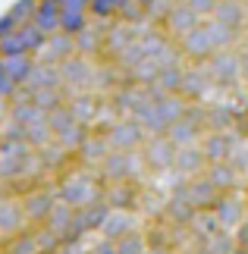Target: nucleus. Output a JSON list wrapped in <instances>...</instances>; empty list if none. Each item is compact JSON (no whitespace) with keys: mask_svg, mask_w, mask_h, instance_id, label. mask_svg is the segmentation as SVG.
Instances as JSON below:
<instances>
[{"mask_svg":"<svg viewBox=\"0 0 248 254\" xmlns=\"http://www.w3.org/2000/svg\"><path fill=\"white\" fill-rule=\"evenodd\" d=\"M185 107H188V101L182 94H164V97H157V101L148 104L135 120L145 126L148 135H166L170 126H176L185 116Z\"/></svg>","mask_w":248,"mask_h":254,"instance_id":"obj_1","label":"nucleus"},{"mask_svg":"<svg viewBox=\"0 0 248 254\" xmlns=\"http://www.w3.org/2000/svg\"><path fill=\"white\" fill-rule=\"evenodd\" d=\"M57 198L63 204H69L73 210L85 207V204H94L104 198V189H101V176H91V173H73L66 176L57 189Z\"/></svg>","mask_w":248,"mask_h":254,"instance_id":"obj_2","label":"nucleus"},{"mask_svg":"<svg viewBox=\"0 0 248 254\" xmlns=\"http://www.w3.org/2000/svg\"><path fill=\"white\" fill-rule=\"evenodd\" d=\"M142 170H145L142 151H110L97 167V176H101V182L110 185V182L135 179V176H142Z\"/></svg>","mask_w":248,"mask_h":254,"instance_id":"obj_3","label":"nucleus"},{"mask_svg":"<svg viewBox=\"0 0 248 254\" xmlns=\"http://www.w3.org/2000/svg\"><path fill=\"white\" fill-rule=\"evenodd\" d=\"M104 135H107V141H110L113 151H135V148H142L148 141L145 126L138 123L135 116H120V120H113L107 126Z\"/></svg>","mask_w":248,"mask_h":254,"instance_id":"obj_4","label":"nucleus"},{"mask_svg":"<svg viewBox=\"0 0 248 254\" xmlns=\"http://www.w3.org/2000/svg\"><path fill=\"white\" fill-rule=\"evenodd\" d=\"M204 66H207V72H211L217 88H233L236 82H242V54L236 51V47L217 51Z\"/></svg>","mask_w":248,"mask_h":254,"instance_id":"obj_5","label":"nucleus"},{"mask_svg":"<svg viewBox=\"0 0 248 254\" xmlns=\"http://www.w3.org/2000/svg\"><path fill=\"white\" fill-rule=\"evenodd\" d=\"M63 72V91L66 97H73L79 91H91V79H94V60H85V57H69L60 63Z\"/></svg>","mask_w":248,"mask_h":254,"instance_id":"obj_6","label":"nucleus"},{"mask_svg":"<svg viewBox=\"0 0 248 254\" xmlns=\"http://www.w3.org/2000/svg\"><path fill=\"white\" fill-rule=\"evenodd\" d=\"M142 157L148 170L170 173L176 167V144L166 135H148V141L142 144Z\"/></svg>","mask_w":248,"mask_h":254,"instance_id":"obj_7","label":"nucleus"},{"mask_svg":"<svg viewBox=\"0 0 248 254\" xmlns=\"http://www.w3.org/2000/svg\"><path fill=\"white\" fill-rule=\"evenodd\" d=\"M110 210H113V207H110L104 198L94 201V204H85V207H79L76 217H73V232H69V236L85 239L88 232H101L104 223H107V217H110Z\"/></svg>","mask_w":248,"mask_h":254,"instance_id":"obj_8","label":"nucleus"},{"mask_svg":"<svg viewBox=\"0 0 248 254\" xmlns=\"http://www.w3.org/2000/svg\"><path fill=\"white\" fill-rule=\"evenodd\" d=\"M66 104H69V110H73L76 123L88 126V129L101 123V113H107V101L101 94H94V91H79V94L69 97Z\"/></svg>","mask_w":248,"mask_h":254,"instance_id":"obj_9","label":"nucleus"},{"mask_svg":"<svg viewBox=\"0 0 248 254\" xmlns=\"http://www.w3.org/2000/svg\"><path fill=\"white\" fill-rule=\"evenodd\" d=\"M204 19L195 13L192 6L185 3V0H176V3L170 6V13H166V19H164V32L170 35V38H176V41H179V38H185L188 32H192V28H198L201 25Z\"/></svg>","mask_w":248,"mask_h":254,"instance_id":"obj_10","label":"nucleus"},{"mask_svg":"<svg viewBox=\"0 0 248 254\" xmlns=\"http://www.w3.org/2000/svg\"><path fill=\"white\" fill-rule=\"evenodd\" d=\"M173 191L185 194V198L192 201L198 210H211V207H214V201L220 198V191H217V185H214L211 179H207L204 173H201V176H188V179H185L182 185H176Z\"/></svg>","mask_w":248,"mask_h":254,"instance_id":"obj_11","label":"nucleus"},{"mask_svg":"<svg viewBox=\"0 0 248 254\" xmlns=\"http://www.w3.org/2000/svg\"><path fill=\"white\" fill-rule=\"evenodd\" d=\"M211 210L217 213V220H220L223 229H236L245 220V198L239 191H220V198L214 201Z\"/></svg>","mask_w":248,"mask_h":254,"instance_id":"obj_12","label":"nucleus"},{"mask_svg":"<svg viewBox=\"0 0 248 254\" xmlns=\"http://www.w3.org/2000/svg\"><path fill=\"white\" fill-rule=\"evenodd\" d=\"M57 191H44V189H35L28 191L22 198V210H25V220L35 223V226H41V223H47V217H51V210L57 207Z\"/></svg>","mask_w":248,"mask_h":254,"instance_id":"obj_13","label":"nucleus"},{"mask_svg":"<svg viewBox=\"0 0 248 254\" xmlns=\"http://www.w3.org/2000/svg\"><path fill=\"white\" fill-rule=\"evenodd\" d=\"M179 51H182V57H188V60H195V63H207L217 54L214 44H211V35H207V28H204V22L198 25V28H192L185 38H179Z\"/></svg>","mask_w":248,"mask_h":254,"instance_id":"obj_14","label":"nucleus"},{"mask_svg":"<svg viewBox=\"0 0 248 254\" xmlns=\"http://www.w3.org/2000/svg\"><path fill=\"white\" fill-rule=\"evenodd\" d=\"M236 144H239V138H236L233 129L230 132H207L201 138V151H204L207 163H223V160L233 157Z\"/></svg>","mask_w":248,"mask_h":254,"instance_id":"obj_15","label":"nucleus"},{"mask_svg":"<svg viewBox=\"0 0 248 254\" xmlns=\"http://www.w3.org/2000/svg\"><path fill=\"white\" fill-rule=\"evenodd\" d=\"M211 88H214V79H211V72H207V66H192V69H185L182 75V88H179V94L185 97V101H198L201 104L207 94H211Z\"/></svg>","mask_w":248,"mask_h":254,"instance_id":"obj_16","label":"nucleus"},{"mask_svg":"<svg viewBox=\"0 0 248 254\" xmlns=\"http://www.w3.org/2000/svg\"><path fill=\"white\" fill-rule=\"evenodd\" d=\"M107 25L110 22H91L85 32L76 35V54L85 57V60H94V57L104 54V41H107Z\"/></svg>","mask_w":248,"mask_h":254,"instance_id":"obj_17","label":"nucleus"},{"mask_svg":"<svg viewBox=\"0 0 248 254\" xmlns=\"http://www.w3.org/2000/svg\"><path fill=\"white\" fill-rule=\"evenodd\" d=\"M25 210L22 201H0V239H13L19 232H25Z\"/></svg>","mask_w":248,"mask_h":254,"instance_id":"obj_18","label":"nucleus"},{"mask_svg":"<svg viewBox=\"0 0 248 254\" xmlns=\"http://www.w3.org/2000/svg\"><path fill=\"white\" fill-rule=\"evenodd\" d=\"M104 201L110 204L113 210H135V204H138V185H135V179L104 185Z\"/></svg>","mask_w":248,"mask_h":254,"instance_id":"obj_19","label":"nucleus"},{"mask_svg":"<svg viewBox=\"0 0 248 254\" xmlns=\"http://www.w3.org/2000/svg\"><path fill=\"white\" fill-rule=\"evenodd\" d=\"M28 91H41V88H63V72H60V63H47V60H38L32 75L25 79Z\"/></svg>","mask_w":248,"mask_h":254,"instance_id":"obj_20","label":"nucleus"},{"mask_svg":"<svg viewBox=\"0 0 248 254\" xmlns=\"http://www.w3.org/2000/svg\"><path fill=\"white\" fill-rule=\"evenodd\" d=\"M110 141H107V135L101 132H88V138L82 141V148L76 151V157L85 163V167H101V160L110 154Z\"/></svg>","mask_w":248,"mask_h":254,"instance_id":"obj_21","label":"nucleus"},{"mask_svg":"<svg viewBox=\"0 0 248 254\" xmlns=\"http://www.w3.org/2000/svg\"><path fill=\"white\" fill-rule=\"evenodd\" d=\"M69 57H76V38L66 35V32H54L51 38H47L44 51L38 60H47V63H63L69 60Z\"/></svg>","mask_w":248,"mask_h":254,"instance_id":"obj_22","label":"nucleus"},{"mask_svg":"<svg viewBox=\"0 0 248 254\" xmlns=\"http://www.w3.org/2000/svg\"><path fill=\"white\" fill-rule=\"evenodd\" d=\"M182 176H201L207 170V157L201 151V144H188V148H176V167Z\"/></svg>","mask_w":248,"mask_h":254,"instance_id":"obj_23","label":"nucleus"},{"mask_svg":"<svg viewBox=\"0 0 248 254\" xmlns=\"http://www.w3.org/2000/svg\"><path fill=\"white\" fill-rule=\"evenodd\" d=\"M60 13H63V3H60V0H38V9H35V19H32V22L41 28L47 38H51L54 32H60Z\"/></svg>","mask_w":248,"mask_h":254,"instance_id":"obj_24","label":"nucleus"},{"mask_svg":"<svg viewBox=\"0 0 248 254\" xmlns=\"http://www.w3.org/2000/svg\"><path fill=\"white\" fill-rule=\"evenodd\" d=\"M129 232H135V213L132 210H110V217H107L101 236L110 239V242H120L126 239Z\"/></svg>","mask_w":248,"mask_h":254,"instance_id":"obj_25","label":"nucleus"},{"mask_svg":"<svg viewBox=\"0 0 248 254\" xmlns=\"http://www.w3.org/2000/svg\"><path fill=\"white\" fill-rule=\"evenodd\" d=\"M204 129L207 132H230L233 129V107L223 101L204 104Z\"/></svg>","mask_w":248,"mask_h":254,"instance_id":"obj_26","label":"nucleus"},{"mask_svg":"<svg viewBox=\"0 0 248 254\" xmlns=\"http://www.w3.org/2000/svg\"><path fill=\"white\" fill-rule=\"evenodd\" d=\"M164 213L170 217L176 226H192V220H195V213H198V207L192 201L185 198V194H179V191H173L170 198H166V204H164Z\"/></svg>","mask_w":248,"mask_h":254,"instance_id":"obj_27","label":"nucleus"},{"mask_svg":"<svg viewBox=\"0 0 248 254\" xmlns=\"http://www.w3.org/2000/svg\"><path fill=\"white\" fill-rule=\"evenodd\" d=\"M204 28H207V35H211V44H214V51H230V47L239 44V28H233V25H226L220 22V19H204Z\"/></svg>","mask_w":248,"mask_h":254,"instance_id":"obj_28","label":"nucleus"},{"mask_svg":"<svg viewBox=\"0 0 248 254\" xmlns=\"http://www.w3.org/2000/svg\"><path fill=\"white\" fill-rule=\"evenodd\" d=\"M211 19H220V22H226V25H233V28L242 32L245 22H248V3L245 0H220Z\"/></svg>","mask_w":248,"mask_h":254,"instance_id":"obj_29","label":"nucleus"},{"mask_svg":"<svg viewBox=\"0 0 248 254\" xmlns=\"http://www.w3.org/2000/svg\"><path fill=\"white\" fill-rule=\"evenodd\" d=\"M204 176L217 185V191H236V189H239V173H236V167H233L230 160H223V163H207Z\"/></svg>","mask_w":248,"mask_h":254,"instance_id":"obj_30","label":"nucleus"},{"mask_svg":"<svg viewBox=\"0 0 248 254\" xmlns=\"http://www.w3.org/2000/svg\"><path fill=\"white\" fill-rule=\"evenodd\" d=\"M166 138H170L176 148H188V144H201V126L192 123V120H182L170 126V132H166Z\"/></svg>","mask_w":248,"mask_h":254,"instance_id":"obj_31","label":"nucleus"},{"mask_svg":"<svg viewBox=\"0 0 248 254\" xmlns=\"http://www.w3.org/2000/svg\"><path fill=\"white\" fill-rule=\"evenodd\" d=\"M35 63H38V57L19 54V57H6V60H3V69H6V75H9L16 85H25V79H28V75H32V69H35Z\"/></svg>","mask_w":248,"mask_h":254,"instance_id":"obj_32","label":"nucleus"},{"mask_svg":"<svg viewBox=\"0 0 248 254\" xmlns=\"http://www.w3.org/2000/svg\"><path fill=\"white\" fill-rule=\"evenodd\" d=\"M91 22H94V19L88 16V9H63V13H60V32L73 35V38L79 32H85Z\"/></svg>","mask_w":248,"mask_h":254,"instance_id":"obj_33","label":"nucleus"},{"mask_svg":"<svg viewBox=\"0 0 248 254\" xmlns=\"http://www.w3.org/2000/svg\"><path fill=\"white\" fill-rule=\"evenodd\" d=\"M223 226H220V220H217V213L214 210H198L195 213V220H192V232L201 242H207L211 236H217V232H220Z\"/></svg>","mask_w":248,"mask_h":254,"instance_id":"obj_34","label":"nucleus"},{"mask_svg":"<svg viewBox=\"0 0 248 254\" xmlns=\"http://www.w3.org/2000/svg\"><path fill=\"white\" fill-rule=\"evenodd\" d=\"M73 217H76V210L69 207V204L57 201V207L51 210V217H47V226L57 229L60 236H69V232H73Z\"/></svg>","mask_w":248,"mask_h":254,"instance_id":"obj_35","label":"nucleus"},{"mask_svg":"<svg viewBox=\"0 0 248 254\" xmlns=\"http://www.w3.org/2000/svg\"><path fill=\"white\" fill-rule=\"evenodd\" d=\"M32 101L41 107L44 113H51V110H57V107H63L69 97H66L63 88H41V91H32Z\"/></svg>","mask_w":248,"mask_h":254,"instance_id":"obj_36","label":"nucleus"},{"mask_svg":"<svg viewBox=\"0 0 248 254\" xmlns=\"http://www.w3.org/2000/svg\"><path fill=\"white\" fill-rule=\"evenodd\" d=\"M88 132H91V129H88V126L76 123V126H69L66 132H60V135H57V144H60V148H66L69 154H76L79 148H82V141L88 138Z\"/></svg>","mask_w":248,"mask_h":254,"instance_id":"obj_37","label":"nucleus"},{"mask_svg":"<svg viewBox=\"0 0 248 254\" xmlns=\"http://www.w3.org/2000/svg\"><path fill=\"white\" fill-rule=\"evenodd\" d=\"M25 141H28V148L41 151V148H47V144H54L57 138H54L51 126H47V120H44V123H35V126H28V129H25Z\"/></svg>","mask_w":248,"mask_h":254,"instance_id":"obj_38","label":"nucleus"},{"mask_svg":"<svg viewBox=\"0 0 248 254\" xmlns=\"http://www.w3.org/2000/svg\"><path fill=\"white\" fill-rule=\"evenodd\" d=\"M129 75H132V82H135V85H154V82H157V75H161V66H157L151 57H145L142 63H135L132 69H129Z\"/></svg>","mask_w":248,"mask_h":254,"instance_id":"obj_39","label":"nucleus"},{"mask_svg":"<svg viewBox=\"0 0 248 254\" xmlns=\"http://www.w3.org/2000/svg\"><path fill=\"white\" fill-rule=\"evenodd\" d=\"M3 254H38V242H35V232L25 229L19 236L6 239V251Z\"/></svg>","mask_w":248,"mask_h":254,"instance_id":"obj_40","label":"nucleus"},{"mask_svg":"<svg viewBox=\"0 0 248 254\" xmlns=\"http://www.w3.org/2000/svg\"><path fill=\"white\" fill-rule=\"evenodd\" d=\"M35 242H38V251H60L63 245V236L57 229H51L47 223H41V226H35Z\"/></svg>","mask_w":248,"mask_h":254,"instance_id":"obj_41","label":"nucleus"},{"mask_svg":"<svg viewBox=\"0 0 248 254\" xmlns=\"http://www.w3.org/2000/svg\"><path fill=\"white\" fill-rule=\"evenodd\" d=\"M204 245H207V251H211V254H236V248H239V245H236L233 229H220L217 236L207 239Z\"/></svg>","mask_w":248,"mask_h":254,"instance_id":"obj_42","label":"nucleus"},{"mask_svg":"<svg viewBox=\"0 0 248 254\" xmlns=\"http://www.w3.org/2000/svg\"><path fill=\"white\" fill-rule=\"evenodd\" d=\"M22 38H25V51L32 54V57H41V51H44V44H47V35L38 28L35 22H25L22 25Z\"/></svg>","mask_w":248,"mask_h":254,"instance_id":"obj_43","label":"nucleus"},{"mask_svg":"<svg viewBox=\"0 0 248 254\" xmlns=\"http://www.w3.org/2000/svg\"><path fill=\"white\" fill-rule=\"evenodd\" d=\"M47 126H51L54 138H57L60 132H66L69 126H76V116H73V110H69V104H63V107H57V110L47 113Z\"/></svg>","mask_w":248,"mask_h":254,"instance_id":"obj_44","label":"nucleus"},{"mask_svg":"<svg viewBox=\"0 0 248 254\" xmlns=\"http://www.w3.org/2000/svg\"><path fill=\"white\" fill-rule=\"evenodd\" d=\"M151 60L161 66V69H170V66H182V51H179V44L176 41H166L161 51H157Z\"/></svg>","mask_w":248,"mask_h":254,"instance_id":"obj_45","label":"nucleus"},{"mask_svg":"<svg viewBox=\"0 0 248 254\" xmlns=\"http://www.w3.org/2000/svg\"><path fill=\"white\" fill-rule=\"evenodd\" d=\"M88 16H91L94 22H113V19L120 16V9H116L113 0H91V3H88Z\"/></svg>","mask_w":248,"mask_h":254,"instance_id":"obj_46","label":"nucleus"},{"mask_svg":"<svg viewBox=\"0 0 248 254\" xmlns=\"http://www.w3.org/2000/svg\"><path fill=\"white\" fill-rule=\"evenodd\" d=\"M19 54H28L25 51V38H22V28H16L13 35H6V38H0V57H19Z\"/></svg>","mask_w":248,"mask_h":254,"instance_id":"obj_47","label":"nucleus"},{"mask_svg":"<svg viewBox=\"0 0 248 254\" xmlns=\"http://www.w3.org/2000/svg\"><path fill=\"white\" fill-rule=\"evenodd\" d=\"M148 251V239L142 236V232H129L126 239H120L116 242V254H145Z\"/></svg>","mask_w":248,"mask_h":254,"instance_id":"obj_48","label":"nucleus"},{"mask_svg":"<svg viewBox=\"0 0 248 254\" xmlns=\"http://www.w3.org/2000/svg\"><path fill=\"white\" fill-rule=\"evenodd\" d=\"M35 9H38V0H16V3L9 6V13L19 19V25H25V22L35 19Z\"/></svg>","mask_w":248,"mask_h":254,"instance_id":"obj_49","label":"nucleus"},{"mask_svg":"<svg viewBox=\"0 0 248 254\" xmlns=\"http://www.w3.org/2000/svg\"><path fill=\"white\" fill-rule=\"evenodd\" d=\"M185 3L192 6V9H195V13L201 16V19H211V16H214V9H217V3H220V0H185Z\"/></svg>","mask_w":248,"mask_h":254,"instance_id":"obj_50","label":"nucleus"},{"mask_svg":"<svg viewBox=\"0 0 248 254\" xmlns=\"http://www.w3.org/2000/svg\"><path fill=\"white\" fill-rule=\"evenodd\" d=\"M230 163L236 167V173H248V148L239 141L236 144V151H233V157H230Z\"/></svg>","mask_w":248,"mask_h":254,"instance_id":"obj_51","label":"nucleus"},{"mask_svg":"<svg viewBox=\"0 0 248 254\" xmlns=\"http://www.w3.org/2000/svg\"><path fill=\"white\" fill-rule=\"evenodd\" d=\"M88 254H116V242H110V239L101 236V239L91 245V251H88Z\"/></svg>","mask_w":248,"mask_h":254,"instance_id":"obj_52","label":"nucleus"},{"mask_svg":"<svg viewBox=\"0 0 248 254\" xmlns=\"http://www.w3.org/2000/svg\"><path fill=\"white\" fill-rule=\"evenodd\" d=\"M233 236H236V245H239V248H248V217L233 229Z\"/></svg>","mask_w":248,"mask_h":254,"instance_id":"obj_53","label":"nucleus"},{"mask_svg":"<svg viewBox=\"0 0 248 254\" xmlns=\"http://www.w3.org/2000/svg\"><path fill=\"white\" fill-rule=\"evenodd\" d=\"M60 3H63V9H88L91 0H60Z\"/></svg>","mask_w":248,"mask_h":254,"instance_id":"obj_54","label":"nucleus"},{"mask_svg":"<svg viewBox=\"0 0 248 254\" xmlns=\"http://www.w3.org/2000/svg\"><path fill=\"white\" fill-rule=\"evenodd\" d=\"M242 82L248 85V57H242Z\"/></svg>","mask_w":248,"mask_h":254,"instance_id":"obj_55","label":"nucleus"},{"mask_svg":"<svg viewBox=\"0 0 248 254\" xmlns=\"http://www.w3.org/2000/svg\"><path fill=\"white\" fill-rule=\"evenodd\" d=\"M135 3H142V6H145V9H151V6H154V3H157V0H135Z\"/></svg>","mask_w":248,"mask_h":254,"instance_id":"obj_56","label":"nucleus"},{"mask_svg":"<svg viewBox=\"0 0 248 254\" xmlns=\"http://www.w3.org/2000/svg\"><path fill=\"white\" fill-rule=\"evenodd\" d=\"M188 254H211V251H207V245L201 242V248H195V251H188Z\"/></svg>","mask_w":248,"mask_h":254,"instance_id":"obj_57","label":"nucleus"},{"mask_svg":"<svg viewBox=\"0 0 248 254\" xmlns=\"http://www.w3.org/2000/svg\"><path fill=\"white\" fill-rule=\"evenodd\" d=\"M145 254H170V251H166V248H148Z\"/></svg>","mask_w":248,"mask_h":254,"instance_id":"obj_58","label":"nucleus"},{"mask_svg":"<svg viewBox=\"0 0 248 254\" xmlns=\"http://www.w3.org/2000/svg\"><path fill=\"white\" fill-rule=\"evenodd\" d=\"M113 3H116V9H123L126 3H132V0H113Z\"/></svg>","mask_w":248,"mask_h":254,"instance_id":"obj_59","label":"nucleus"},{"mask_svg":"<svg viewBox=\"0 0 248 254\" xmlns=\"http://www.w3.org/2000/svg\"><path fill=\"white\" fill-rule=\"evenodd\" d=\"M3 72H6V69H3V57H0V75H3Z\"/></svg>","mask_w":248,"mask_h":254,"instance_id":"obj_60","label":"nucleus"},{"mask_svg":"<svg viewBox=\"0 0 248 254\" xmlns=\"http://www.w3.org/2000/svg\"><path fill=\"white\" fill-rule=\"evenodd\" d=\"M236 254H248V248H236Z\"/></svg>","mask_w":248,"mask_h":254,"instance_id":"obj_61","label":"nucleus"},{"mask_svg":"<svg viewBox=\"0 0 248 254\" xmlns=\"http://www.w3.org/2000/svg\"><path fill=\"white\" fill-rule=\"evenodd\" d=\"M38 254H60V251H38Z\"/></svg>","mask_w":248,"mask_h":254,"instance_id":"obj_62","label":"nucleus"}]
</instances>
